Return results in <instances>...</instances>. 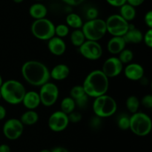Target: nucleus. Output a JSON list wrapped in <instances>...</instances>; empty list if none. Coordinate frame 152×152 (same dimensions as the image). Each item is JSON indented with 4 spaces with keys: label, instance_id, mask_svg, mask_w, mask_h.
Wrapping results in <instances>:
<instances>
[{
    "label": "nucleus",
    "instance_id": "nucleus-32",
    "mask_svg": "<svg viewBox=\"0 0 152 152\" xmlns=\"http://www.w3.org/2000/svg\"><path fill=\"white\" fill-rule=\"evenodd\" d=\"M68 120H69V122L74 123H79L80 121H81L82 118H83V116L78 111H74L73 112H71V114H69L68 115Z\"/></svg>",
    "mask_w": 152,
    "mask_h": 152
},
{
    "label": "nucleus",
    "instance_id": "nucleus-5",
    "mask_svg": "<svg viewBox=\"0 0 152 152\" xmlns=\"http://www.w3.org/2000/svg\"><path fill=\"white\" fill-rule=\"evenodd\" d=\"M129 129L138 137L148 136L151 132L152 121L148 114L137 111L130 117Z\"/></svg>",
    "mask_w": 152,
    "mask_h": 152
},
{
    "label": "nucleus",
    "instance_id": "nucleus-7",
    "mask_svg": "<svg viewBox=\"0 0 152 152\" xmlns=\"http://www.w3.org/2000/svg\"><path fill=\"white\" fill-rule=\"evenodd\" d=\"M31 31L34 37L42 41H48L55 36V25L47 18L37 19L32 23Z\"/></svg>",
    "mask_w": 152,
    "mask_h": 152
},
{
    "label": "nucleus",
    "instance_id": "nucleus-11",
    "mask_svg": "<svg viewBox=\"0 0 152 152\" xmlns=\"http://www.w3.org/2000/svg\"><path fill=\"white\" fill-rule=\"evenodd\" d=\"M3 134L7 139L15 140L20 137L24 132V125L20 120L10 118L6 120L2 128Z\"/></svg>",
    "mask_w": 152,
    "mask_h": 152
},
{
    "label": "nucleus",
    "instance_id": "nucleus-36",
    "mask_svg": "<svg viewBox=\"0 0 152 152\" xmlns=\"http://www.w3.org/2000/svg\"><path fill=\"white\" fill-rule=\"evenodd\" d=\"M144 21H145V25L148 26V29H151L152 28V11L149 10L145 13V16H144Z\"/></svg>",
    "mask_w": 152,
    "mask_h": 152
},
{
    "label": "nucleus",
    "instance_id": "nucleus-15",
    "mask_svg": "<svg viewBox=\"0 0 152 152\" xmlns=\"http://www.w3.org/2000/svg\"><path fill=\"white\" fill-rule=\"evenodd\" d=\"M48 48L51 54L59 56L65 53L66 44L63 39L54 36L48 41Z\"/></svg>",
    "mask_w": 152,
    "mask_h": 152
},
{
    "label": "nucleus",
    "instance_id": "nucleus-1",
    "mask_svg": "<svg viewBox=\"0 0 152 152\" xmlns=\"http://www.w3.org/2000/svg\"><path fill=\"white\" fill-rule=\"evenodd\" d=\"M21 73L24 80L33 86L41 87L49 82L50 70L42 62L37 60H28L22 65Z\"/></svg>",
    "mask_w": 152,
    "mask_h": 152
},
{
    "label": "nucleus",
    "instance_id": "nucleus-47",
    "mask_svg": "<svg viewBox=\"0 0 152 152\" xmlns=\"http://www.w3.org/2000/svg\"><path fill=\"white\" fill-rule=\"evenodd\" d=\"M1 98V92H0V99Z\"/></svg>",
    "mask_w": 152,
    "mask_h": 152
},
{
    "label": "nucleus",
    "instance_id": "nucleus-30",
    "mask_svg": "<svg viewBox=\"0 0 152 152\" xmlns=\"http://www.w3.org/2000/svg\"><path fill=\"white\" fill-rule=\"evenodd\" d=\"M70 94H71L70 96L73 99L76 100V99H79V98L82 97L83 96L86 95V92H85L83 86H79V85H77V86L72 87V88L71 89V91H70Z\"/></svg>",
    "mask_w": 152,
    "mask_h": 152
},
{
    "label": "nucleus",
    "instance_id": "nucleus-44",
    "mask_svg": "<svg viewBox=\"0 0 152 152\" xmlns=\"http://www.w3.org/2000/svg\"><path fill=\"white\" fill-rule=\"evenodd\" d=\"M3 83H4V82H3V79L2 77H1V76L0 75V88H1V85L3 84Z\"/></svg>",
    "mask_w": 152,
    "mask_h": 152
},
{
    "label": "nucleus",
    "instance_id": "nucleus-24",
    "mask_svg": "<svg viewBox=\"0 0 152 152\" xmlns=\"http://www.w3.org/2000/svg\"><path fill=\"white\" fill-rule=\"evenodd\" d=\"M75 101H74V99H73L71 96H66V97H65L62 101H61L60 111H62V112L66 114L67 115H68V114H71V112L75 111Z\"/></svg>",
    "mask_w": 152,
    "mask_h": 152
},
{
    "label": "nucleus",
    "instance_id": "nucleus-46",
    "mask_svg": "<svg viewBox=\"0 0 152 152\" xmlns=\"http://www.w3.org/2000/svg\"><path fill=\"white\" fill-rule=\"evenodd\" d=\"M40 152H51L50 151V150H48V149H43V150H42Z\"/></svg>",
    "mask_w": 152,
    "mask_h": 152
},
{
    "label": "nucleus",
    "instance_id": "nucleus-31",
    "mask_svg": "<svg viewBox=\"0 0 152 152\" xmlns=\"http://www.w3.org/2000/svg\"><path fill=\"white\" fill-rule=\"evenodd\" d=\"M140 104L147 109H151L152 108V96L151 94L145 95L141 99Z\"/></svg>",
    "mask_w": 152,
    "mask_h": 152
},
{
    "label": "nucleus",
    "instance_id": "nucleus-43",
    "mask_svg": "<svg viewBox=\"0 0 152 152\" xmlns=\"http://www.w3.org/2000/svg\"><path fill=\"white\" fill-rule=\"evenodd\" d=\"M51 152H69L68 150L66 149L64 147H61V146H58V147H55L53 149H52V151H50Z\"/></svg>",
    "mask_w": 152,
    "mask_h": 152
},
{
    "label": "nucleus",
    "instance_id": "nucleus-12",
    "mask_svg": "<svg viewBox=\"0 0 152 152\" xmlns=\"http://www.w3.org/2000/svg\"><path fill=\"white\" fill-rule=\"evenodd\" d=\"M69 123L68 117L66 114L62 111H56L49 117L48 125L50 131L59 133L65 131L68 128Z\"/></svg>",
    "mask_w": 152,
    "mask_h": 152
},
{
    "label": "nucleus",
    "instance_id": "nucleus-3",
    "mask_svg": "<svg viewBox=\"0 0 152 152\" xmlns=\"http://www.w3.org/2000/svg\"><path fill=\"white\" fill-rule=\"evenodd\" d=\"M1 98L10 105H19L22 103L26 93L25 86L16 80H8L4 82L0 88Z\"/></svg>",
    "mask_w": 152,
    "mask_h": 152
},
{
    "label": "nucleus",
    "instance_id": "nucleus-40",
    "mask_svg": "<svg viewBox=\"0 0 152 152\" xmlns=\"http://www.w3.org/2000/svg\"><path fill=\"white\" fill-rule=\"evenodd\" d=\"M101 118L98 117H94L93 119H91V124L92 127L93 128H97L99 125L101 124Z\"/></svg>",
    "mask_w": 152,
    "mask_h": 152
},
{
    "label": "nucleus",
    "instance_id": "nucleus-18",
    "mask_svg": "<svg viewBox=\"0 0 152 152\" xmlns=\"http://www.w3.org/2000/svg\"><path fill=\"white\" fill-rule=\"evenodd\" d=\"M123 37L126 44H139L142 42L143 34L142 31L135 28L133 25L129 24V31Z\"/></svg>",
    "mask_w": 152,
    "mask_h": 152
},
{
    "label": "nucleus",
    "instance_id": "nucleus-39",
    "mask_svg": "<svg viewBox=\"0 0 152 152\" xmlns=\"http://www.w3.org/2000/svg\"><path fill=\"white\" fill-rule=\"evenodd\" d=\"M144 1H145V0H127L126 3H128L130 5L133 6V7H136L141 5Z\"/></svg>",
    "mask_w": 152,
    "mask_h": 152
},
{
    "label": "nucleus",
    "instance_id": "nucleus-13",
    "mask_svg": "<svg viewBox=\"0 0 152 152\" xmlns=\"http://www.w3.org/2000/svg\"><path fill=\"white\" fill-rule=\"evenodd\" d=\"M123 64L117 56H111L105 60L101 71L108 79L115 78L123 71Z\"/></svg>",
    "mask_w": 152,
    "mask_h": 152
},
{
    "label": "nucleus",
    "instance_id": "nucleus-14",
    "mask_svg": "<svg viewBox=\"0 0 152 152\" xmlns=\"http://www.w3.org/2000/svg\"><path fill=\"white\" fill-rule=\"evenodd\" d=\"M124 75L128 80L132 81H140L144 77V68L140 64L133 62L129 63L123 68Z\"/></svg>",
    "mask_w": 152,
    "mask_h": 152
},
{
    "label": "nucleus",
    "instance_id": "nucleus-25",
    "mask_svg": "<svg viewBox=\"0 0 152 152\" xmlns=\"http://www.w3.org/2000/svg\"><path fill=\"white\" fill-rule=\"evenodd\" d=\"M70 39H71V42L73 45L78 48L80 47L86 41L84 34L81 29L74 30L71 34Z\"/></svg>",
    "mask_w": 152,
    "mask_h": 152
},
{
    "label": "nucleus",
    "instance_id": "nucleus-38",
    "mask_svg": "<svg viewBox=\"0 0 152 152\" xmlns=\"http://www.w3.org/2000/svg\"><path fill=\"white\" fill-rule=\"evenodd\" d=\"M67 4L71 6H77L83 2L85 0H62Z\"/></svg>",
    "mask_w": 152,
    "mask_h": 152
},
{
    "label": "nucleus",
    "instance_id": "nucleus-48",
    "mask_svg": "<svg viewBox=\"0 0 152 152\" xmlns=\"http://www.w3.org/2000/svg\"><path fill=\"white\" fill-rule=\"evenodd\" d=\"M36 1H43V0H36Z\"/></svg>",
    "mask_w": 152,
    "mask_h": 152
},
{
    "label": "nucleus",
    "instance_id": "nucleus-17",
    "mask_svg": "<svg viewBox=\"0 0 152 152\" xmlns=\"http://www.w3.org/2000/svg\"><path fill=\"white\" fill-rule=\"evenodd\" d=\"M126 45L123 37H112L107 43V50L111 54L117 55L126 48Z\"/></svg>",
    "mask_w": 152,
    "mask_h": 152
},
{
    "label": "nucleus",
    "instance_id": "nucleus-8",
    "mask_svg": "<svg viewBox=\"0 0 152 152\" xmlns=\"http://www.w3.org/2000/svg\"><path fill=\"white\" fill-rule=\"evenodd\" d=\"M106 30L112 37H123L129 28V23L120 14H113L105 21Z\"/></svg>",
    "mask_w": 152,
    "mask_h": 152
},
{
    "label": "nucleus",
    "instance_id": "nucleus-20",
    "mask_svg": "<svg viewBox=\"0 0 152 152\" xmlns=\"http://www.w3.org/2000/svg\"><path fill=\"white\" fill-rule=\"evenodd\" d=\"M48 13V9L45 5L42 3L33 4L29 8V14L35 20L46 18Z\"/></svg>",
    "mask_w": 152,
    "mask_h": 152
},
{
    "label": "nucleus",
    "instance_id": "nucleus-22",
    "mask_svg": "<svg viewBox=\"0 0 152 152\" xmlns=\"http://www.w3.org/2000/svg\"><path fill=\"white\" fill-rule=\"evenodd\" d=\"M120 15L128 22H131L136 17V9L133 6L126 3L120 7Z\"/></svg>",
    "mask_w": 152,
    "mask_h": 152
},
{
    "label": "nucleus",
    "instance_id": "nucleus-45",
    "mask_svg": "<svg viewBox=\"0 0 152 152\" xmlns=\"http://www.w3.org/2000/svg\"><path fill=\"white\" fill-rule=\"evenodd\" d=\"M15 3H21L24 1V0H13Z\"/></svg>",
    "mask_w": 152,
    "mask_h": 152
},
{
    "label": "nucleus",
    "instance_id": "nucleus-41",
    "mask_svg": "<svg viewBox=\"0 0 152 152\" xmlns=\"http://www.w3.org/2000/svg\"><path fill=\"white\" fill-rule=\"evenodd\" d=\"M6 114H7V111H6L5 108L0 105V120H2L5 118Z\"/></svg>",
    "mask_w": 152,
    "mask_h": 152
},
{
    "label": "nucleus",
    "instance_id": "nucleus-4",
    "mask_svg": "<svg viewBox=\"0 0 152 152\" xmlns=\"http://www.w3.org/2000/svg\"><path fill=\"white\" fill-rule=\"evenodd\" d=\"M92 108L96 117L106 118L111 117L117 112V103L112 96L104 94L95 98Z\"/></svg>",
    "mask_w": 152,
    "mask_h": 152
},
{
    "label": "nucleus",
    "instance_id": "nucleus-27",
    "mask_svg": "<svg viewBox=\"0 0 152 152\" xmlns=\"http://www.w3.org/2000/svg\"><path fill=\"white\" fill-rule=\"evenodd\" d=\"M118 59H120V62L124 65V64H129L131 63L134 59V53L130 49L125 48L123 51L119 53Z\"/></svg>",
    "mask_w": 152,
    "mask_h": 152
},
{
    "label": "nucleus",
    "instance_id": "nucleus-9",
    "mask_svg": "<svg viewBox=\"0 0 152 152\" xmlns=\"http://www.w3.org/2000/svg\"><path fill=\"white\" fill-rule=\"evenodd\" d=\"M39 95L42 105L50 107L56 103L59 98V88L55 83L48 82L40 87Z\"/></svg>",
    "mask_w": 152,
    "mask_h": 152
},
{
    "label": "nucleus",
    "instance_id": "nucleus-29",
    "mask_svg": "<svg viewBox=\"0 0 152 152\" xmlns=\"http://www.w3.org/2000/svg\"><path fill=\"white\" fill-rule=\"evenodd\" d=\"M69 27L65 24H59L55 26V36L59 38H65L69 34Z\"/></svg>",
    "mask_w": 152,
    "mask_h": 152
},
{
    "label": "nucleus",
    "instance_id": "nucleus-19",
    "mask_svg": "<svg viewBox=\"0 0 152 152\" xmlns=\"http://www.w3.org/2000/svg\"><path fill=\"white\" fill-rule=\"evenodd\" d=\"M70 74V68L65 64H58L50 71V78L56 81H62L68 78Z\"/></svg>",
    "mask_w": 152,
    "mask_h": 152
},
{
    "label": "nucleus",
    "instance_id": "nucleus-28",
    "mask_svg": "<svg viewBox=\"0 0 152 152\" xmlns=\"http://www.w3.org/2000/svg\"><path fill=\"white\" fill-rule=\"evenodd\" d=\"M117 126H118L120 130H129V126H130V117H129V116L125 114H120L117 117Z\"/></svg>",
    "mask_w": 152,
    "mask_h": 152
},
{
    "label": "nucleus",
    "instance_id": "nucleus-42",
    "mask_svg": "<svg viewBox=\"0 0 152 152\" xmlns=\"http://www.w3.org/2000/svg\"><path fill=\"white\" fill-rule=\"evenodd\" d=\"M0 152H10V148L7 144L0 145Z\"/></svg>",
    "mask_w": 152,
    "mask_h": 152
},
{
    "label": "nucleus",
    "instance_id": "nucleus-26",
    "mask_svg": "<svg viewBox=\"0 0 152 152\" xmlns=\"http://www.w3.org/2000/svg\"><path fill=\"white\" fill-rule=\"evenodd\" d=\"M126 105L129 112L132 113V114H135L139 111L140 101L138 99L137 96L132 95V96H129L126 99Z\"/></svg>",
    "mask_w": 152,
    "mask_h": 152
},
{
    "label": "nucleus",
    "instance_id": "nucleus-23",
    "mask_svg": "<svg viewBox=\"0 0 152 152\" xmlns=\"http://www.w3.org/2000/svg\"><path fill=\"white\" fill-rule=\"evenodd\" d=\"M66 25L69 28L76 29H80L83 25V21L80 15L74 13H71L66 16L65 19Z\"/></svg>",
    "mask_w": 152,
    "mask_h": 152
},
{
    "label": "nucleus",
    "instance_id": "nucleus-37",
    "mask_svg": "<svg viewBox=\"0 0 152 152\" xmlns=\"http://www.w3.org/2000/svg\"><path fill=\"white\" fill-rule=\"evenodd\" d=\"M127 0H106L107 2L113 7H120L126 3Z\"/></svg>",
    "mask_w": 152,
    "mask_h": 152
},
{
    "label": "nucleus",
    "instance_id": "nucleus-33",
    "mask_svg": "<svg viewBox=\"0 0 152 152\" xmlns=\"http://www.w3.org/2000/svg\"><path fill=\"white\" fill-rule=\"evenodd\" d=\"M142 41L144 42L147 47H148L149 48H152V29H148L145 32V34H143Z\"/></svg>",
    "mask_w": 152,
    "mask_h": 152
},
{
    "label": "nucleus",
    "instance_id": "nucleus-35",
    "mask_svg": "<svg viewBox=\"0 0 152 152\" xmlns=\"http://www.w3.org/2000/svg\"><path fill=\"white\" fill-rule=\"evenodd\" d=\"M74 101H75L76 106H78L79 108H83L86 106L88 102V96L86 94L82 96V97L79 98V99H76Z\"/></svg>",
    "mask_w": 152,
    "mask_h": 152
},
{
    "label": "nucleus",
    "instance_id": "nucleus-21",
    "mask_svg": "<svg viewBox=\"0 0 152 152\" xmlns=\"http://www.w3.org/2000/svg\"><path fill=\"white\" fill-rule=\"evenodd\" d=\"M39 114L35 110H28L21 115L20 121L24 126H31L35 125L39 121Z\"/></svg>",
    "mask_w": 152,
    "mask_h": 152
},
{
    "label": "nucleus",
    "instance_id": "nucleus-10",
    "mask_svg": "<svg viewBox=\"0 0 152 152\" xmlns=\"http://www.w3.org/2000/svg\"><path fill=\"white\" fill-rule=\"evenodd\" d=\"M79 52L86 59L91 61L98 60L102 56L103 50L98 42L86 40L80 47Z\"/></svg>",
    "mask_w": 152,
    "mask_h": 152
},
{
    "label": "nucleus",
    "instance_id": "nucleus-6",
    "mask_svg": "<svg viewBox=\"0 0 152 152\" xmlns=\"http://www.w3.org/2000/svg\"><path fill=\"white\" fill-rule=\"evenodd\" d=\"M81 30L86 40L90 41L98 42L103 38L107 33L105 21L99 18L83 23Z\"/></svg>",
    "mask_w": 152,
    "mask_h": 152
},
{
    "label": "nucleus",
    "instance_id": "nucleus-16",
    "mask_svg": "<svg viewBox=\"0 0 152 152\" xmlns=\"http://www.w3.org/2000/svg\"><path fill=\"white\" fill-rule=\"evenodd\" d=\"M22 103L28 110H35L41 104L39 93L34 91H26Z\"/></svg>",
    "mask_w": 152,
    "mask_h": 152
},
{
    "label": "nucleus",
    "instance_id": "nucleus-2",
    "mask_svg": "<svg viewBox=\"0 0 152 152\" xmlns=\"http://www.w3.org/2000/svg\"><path fill=\"white\" fill-rule=\"evenodd\" d=\"M82 86L86 94L95 99L106 94L109 88V79L101 70H94L86 76Z\"/></svg>",
    "mask_w": 152,
    "mask_h": 152
},
{
    "label": "nucleus",
    "instance_id": "nucleus-34",
    "mask_svg": "<svg viewBox=\"0 0 152 152\" xmlns=\"http://www.w3.org/2000/svg\"><path fill=\"white\" fill-rule=\"evenodd\" d=\"M98 15H99V11L95 7H90L89 9H88L87 12H86V16L88 20L97 19Z\"/></svg>",
    "mask_w": 152,
    "mask_h": 152
}]
</instances>
